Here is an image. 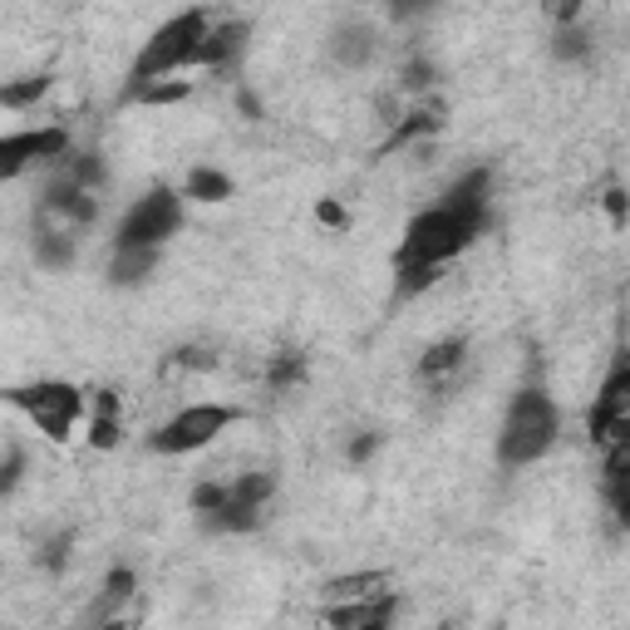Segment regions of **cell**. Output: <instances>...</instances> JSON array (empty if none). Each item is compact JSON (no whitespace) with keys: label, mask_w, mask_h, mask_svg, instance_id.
<instances>
[{"label":"cell","mask_w":630,"mask_h":630,"mask_svg":"<svg viewBox=\"0 0 630 630\" xmlns=\"http://www.w3.org/2000/svg\"><path fill=\"white\" fill-rule=\"evenodd\" d=\"M316 217H320L326 227H336V232H346V227H350L346 208H340V202H330V198H320V202H316Z\"/></svg>","instance_id":"cell-23"},{"label":"cell","mask_w":630,"mask_h":630,"mask_svg":"<svg viewBox=\"0 0 630 630\" xmlns=\"http://www.w3.org/2000/svg\"><path fill=\"white\" fill-rule=\"evenodd\" d=\"M232 423H237V409H227V404H188L148 433V449L163 453V458L198 453V449H208V443L222 439Z\"/></svg>","instance_id":"cell-5"},{"label":"cell","mask_w":630,"mask_h":630,"mask_svg":"<svg viewBox=\"0 0 630 630\" xmlns=\"http://www.w3.org/2000/svg\"><path fill=\"white\" fill-rule=\"evenodd\" d=\"M158 271V251L153 247H113L109 257V281L113 286H139Z\"/></svg>","instance_id":"cell-12"},{"label":"cell","mask_w":630,"mask_h":630,"mask_svg":"<svg viewBox=\"0 0 630 630\" xmlns=\"http://www.w3.org/2000/svg\"><path fill=\"white\" fill-rule=\"evenodd\" d=\"M630 419V360H621L596 389V409H591V439L611 443L616 423Z\"/></svg>","instance_id":"cell-8"},{"label":"cell","mask_w":630,"mask_h":630,"mask_svg":"<svg viewBox=\"0 0 630 630\" xmlns=\"http://www.w3.org/2000/svg\"><path fill=\"white\" fill-rule=\"evenodd\" d=\"M20 468H26V453L10 443V449H6V473H0V492H6V498L20 488Z\"/></svg>","instance_id":"cell-21"},{"label":"cell","mask_w":630,"mask_h":630,"mask_svg":"<svg viewBox=\"0 0 630 630\" xmlns=\"http://www.w3.org/2000/svg\"><path fill=\"white\" fill-rule=\"evenodd\" d=\"M79 251V232H64V227H36V261L50 271H64Z\"/></svg>","instance_id":"cell-13"},{"label":"cell","mask_w":630,"mask_h":630,"mask_svg":"<svg viewBox=\"0 0 630 630\" xmlns=\"http://www.w3.org/2000/svg\"><path fill=\"white\" fill-rule=\"evenodd\" d=\"M212 16L208 10H182V16L163 20V26L153 30V36L143 40L139 60H133L129 70V89H143V84H158V79H173L178 70H192V60H198V44L208 36Z\"/></svg>","instance_id":"cell-3"},{"label":"cell","mask_w":630,"mask_h":630,"mask_svg":"<svg viewBox=\"0 0 630 630\" xmlns=\"http://www.w3.org/2000/svg\"><path fill=\"white\" fill-rule=\"evenodd\" d=\"M242 44H247V20H212L208 36L198 44L192 70H222V64H232L242 54Z\"/></svg>","instance_id":"cell-9"},{"label":"cell","mask_w":630,"mask_h":630,"mask_svg":"<svg viewBox=\"0 0 630 630\" xmlns=\"http://www.w3.org/2000/svg\"><path fill=\"white\" fill-rule=\"evenodd\" d=\"M443 630H453V626H443Z\"/></svg>","instance_id":"cell-25"},{"label":"cell","mask_w":630,"mask_h":630,"mask_svg":"<svg viewBox=\"0 0 630 630\" xmlns=\"http://www.w3.org/2000/svg\"><path fill=\"white\" fill-rule=\"evenodd\" d=\"M182 198H192V202H227V198H232V178L217 173V168H192Z\"/></svg>","instance_id":"cell-15"},{"label":"cell","mask_w":630,"mask_h":630,"mask_svg":"<svg viewBox=\"0 0 630 630\" xmlns=\"http://www.w3.org/2000/svg\"><path fill=\"white\" fill-rule=\"evenodd\" d=\"M488 212H449L429 208L409 222L404 247H399V267H433L443 271L463 247H473V237H483Z\"/></svg>","instance_id":"cell-2"},{"label":"cell","mask_w":630,"mask_h":630,"mask_svg":"<svg viewBox=\"0 0 630 630\" xmlns=\"http://www.w3.org/2000/svg\"><path fill=\"white\" fill-rule=\"evenodd\" d=\"M10 404L26 409L30 423L44 433V439L64 443L74 433V423L89 414V394H79L70 380H36V384H20L10 389Z\"/></svg>","instance_id":"cell-4"},{"label":"cell","mask_w":630,"mask_h":630,"mask_svg":"<svg viewBox=\"0 0 630 630\" xmlns=\"http://www.w3.org/2000/svg\"><path fill=\"white\" fill-rule=\"evenodd\" d=\"M192 94L188 79H158V84H143V89H129L133 104H148V109H168V104H182Z\"/></svg>","instance_id":"cell-16"},{"label":"cell","mask_w":630,"mask_h":630,"mask_svg":"<svg viewBox=\"0 0 630 630\" xmlns=\"http://www.w3.org/2000/svg\"><path fill=\"white\" fill-rule=\"evenodd\" d=\"M70 552H74V532H54L40 542V567L44 571H64L70 567Z\"/></svg>","instance_id":"cell-19"},{"label":"cell","mask_w":630,"mask_h":630,"mask_svg":"<svg viewBox=\"0 0 630 630\" xmlns=\"http://www.w3.org/2000/svg\"><path fill=\"white\" fill-rule=\"evenodd\" d=\"M561 433V409L552 404V394L537 384H527L512 394L508 414H502V429H498V458L508 468H527L537 463L542 453H552Z\"/></svg>","instance_id":"cell-1"},{"label":"cell","mask_w":630,"mask_h":630,"mask_svg":"<svg viewBox=\"0 0 630 630\" xmlns=\"http://www.w3.org/2000/svg\"><path fill=\"white\" fill-rule=\"evenodd\" d=\"M394 591V577L389 571H354V577H336L326 581V606H340V601H380V596Z\"/></svg>","instance_id":"cell-11"},{"label":"cell","mask_w":630,"mask_h":630,"mask_svg":"<svg viewBox=\"0 0 630 630\" xmlns=\"http://www.w3.org/2000/svg\"><path fill=\"white\" fill-rule=\"evenodd\" d=\"M60 173L70 178V182H79L84 192H94L99 182L109 178V168H104V158H99V153H70V158L60 163Z\"/></svg>","instance_id":"cell-17"},{"label":"cell","mask_w":630,"mask_h":630,"mask_svg":"<svg viewBox=\"0 0 630 630\" xmlns=\"http://www.w3.org/2000/svg\"><path fill=\"white\" fill-rule=\"evenodd\" d=\"M611 502H616V518L630 532V488H611Z\"/></svg>","instance_id":"cell-24"},{"label":"cell","mask_w":630,"mask_h":630,"mask_svg":"<svg viewBox=\"0 0 630 630\" xmlns=\"http://www.w3.org/2000/svg\"><path fill=\"white\" fill-rule=\"evenodd\" d=\"M50 89V79H40V74H30V79H20V84H6L0 89V104L6 109H26V104H40V94Z\"/></svg>","instance_id":"cell-18"},{"label":"cell","mask_w":630,"mask_h":630,"mask_svg":"<svg viewBox=\"0 0 630 630\" xmlns=\"http://www.w3.org/2000/svg\"><path fill=\"white\" fill-rule=\"evenodd\" d=\"M70 129L64 123H44V129H20V133H6L0 139V178H20L30 163H54L60 168L64 158L74 153L70 148Z\"/></svg>","instance_id":"cell-7"},{"label":"cell","mask_w":630,"mask_h":630,"mask_svg":"<svg viewBox=\"0 0 630 630\" xmlns=\"http://www.w3.org/2000/svg\"><path fill=\"white\" fill-rule=\"evenodd\" d=\"M394 616H399V596L389 591V596H380V601L370 606V616H364L360 630H394Z\"/></svg>","instance_id":"cell-20"},{"label":"cell","mask_w":630,"mask_h":630,"mask_svg":"<svg viewBox=\"0 0 630 630\" xmlns=\"http://www.w3.org/2000/svg\"><path fill=\"white\" fill-rule=\"evenodd\" d=\"M463 354H468L463 340H433L419 360V374L423 380H443V374H453L458 364H463Z\"/></svg>","instance_id":"cell-14"},{"label":"cell","mask_w":630,"mask_h":630,"mask_svg":"<svg viewBox=\"0 0 630 630\" xmlns=\"http://www.w3.org/2000/svg\"><path fill=\"white\" fill-rule=\"evenodd\" d=\"M374 50H380V36H374L364 20H346V26L330 36V54H336L340 70H364V64L374 60Z\"/></svg>","instance_id":"cell-10"},{"label":"cell","mask_w":630,"mask_h":630,"mask_svg":"<svg viewBox=\"0 0 630 630\" xmlns=\"http://www.w3.org/2000/svg\"><path fill=\"white\" fill-rule=\"evenodd\" d=\"M606 212H611L616 227H626V222H630V192H626V188H611V192H606Z\"/></svg>","instance_id":"cell-22"},{"label":"cell","mask_w":630,"mask_h":630,"mask_svg":"<svg viewBox=\"0 0 630 630\" xmlns=\"http://www.w3.org/2000/svg\"><path fill=\"white\" fill-rule=\"evenodd\" d=\"M182 227V198L173 188H153L123 212L119 232H113V247H163L168 237H178Z\"/></svg>","instance_id":"cell-6"}]
</instances>
